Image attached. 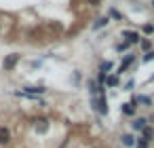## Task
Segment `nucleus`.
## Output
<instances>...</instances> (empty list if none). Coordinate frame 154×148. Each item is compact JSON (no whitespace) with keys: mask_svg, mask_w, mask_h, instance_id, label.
I'll return each instance as SVG.
<instances>
[{"mask_svg":"<svg viewBox=\"0 0 154 148\" xmlns=\"http://www.w3.org/2000/svg\"><path fill=\"white\" fill-rule=\"evenodd\" d=\"M91 104H93V108H95L99 114H108V97H106L103 91H101L99 95L91 97Z\"/></svg>","mask_w":154,"mask_h":148,"instance_id":"1","label":"nucleus"},{"mask_svg":"<svg viewBox=\"0 0 154 148\" xmlns=\"http://www.w3.org/2000/svg\"><path fill=\"white\" fill-rule=\"evenodd\" d=\"M19 59H21V55H19V53H11V55H7V57H5L2 68L9 72V70H13V68L17 66V61H19Z\"/></svg>","mask_w":154,"mask_h":148,"instance_id":"2","label":"nucleus"},{"mask_svg":"<svg viewBox=\"0 0 154 148\" xmlns=\"http://www.w3.org/2000/svg\"><path fill=\"white\" fill-rule=\"evenodd\" d=\"M133 61H135V53H129V55H127V57L120 61V66H118V72L122 74V72H125V70H127V68L133 64Z\"/></svg>","mask_w":154,"mask_h":148,"instance_id":"3","label":"nucleus"},{"mask_svg":"<svg viewBox=\"0 0 154 148\" xmlns=\"http://www.w3.org/2000/svg\"><path fill=\"white\" fill-rule=\"evenodd\" d=\"M122 36L127 38V43H129V45L139 43V34H137V32H129V30H125V32H122Z\"/></svg>","mask_w":154,"mask_h":148,"instance_id":"4","label":"nucleus"},{"mask_svg":"<svg viewBox=\"0 0 154 148\" xmlns=\"http://www.w3.org/2000/svg\"><path fill=\"white\" fill-rule=\"evenodd\" d=\"M11 142V133L7 127H0V144H9Z\"/></svg>","mask_w":154,"mask_h":148,"instance_id":"5","label":"nucleus"},{"mask_svg":"<svg viewBox=\"0 0 154 148\" xmlns=\"http://www.w3.org/2000/svg\"><path fill=\"white\" fill-rule=\"evenodd\" d=\"M146 123H148V121H146L143 116H139V118H135V121H133V129H137V131H141V129L146 127Z\"/></svg>","mask_w":154,"mask_h":148,"instance_id":"6","label":"nucleus"},{"mask_svg":"<svg viewBox=\"0 0 154 148\" xmlns=\"http://www.w3.org/2000/svg\"><path fill=\"white\" fill-rule=\"evenodd\" d=\"M108 21H110L108 17H97V19H95V24H93V28H95V30H99V28L108 26Z\"/></svg>","mask_w":154,"mask_h":148,"instance_id":"7","label":"nucleus"},{"mask_svg":"<svg viewBox=\"0 0 154 148\" xmlns=\"http://www.w3.org/2000/svg\"><path fill=\"white\" fill-rule=\"evenodd\" d=\"M135 104H143V106H150V104H152V99H150L148 95H137V97H135Z\"/></svg>","mask_w":154,"mask_h":148,"instance_id":"8","label":"nucleus"},{"mask_svg":"<svg viewBox=\"0 0 154 148\" xmlns=\"http://www.w3.org/2000/svg\"><path fill=\"white\" fill-rule=\"evenodd\" d=\"M120 140H122V144H125L127 148H131V146H135V142H133V137H131L129 133H125V135H122Z\"/></svg>","mask_w":154,"mask_h":148,"instance_id":"9","label":"nucleus"},{"mask_svg":"<svg viewBox=\"0 0 154 148\" xmlns=\"http://www.w3.org/2000/svg\"><path fill=\"white\" fill-rule=\"evenodd\" d=\"M120 110H122L125 114H129V116H131V114L135 112V106H131V104H122V106H120Z\"/></svg>","mask_w":154,"mask_h":148,"instance_id":"10","label":"nucleus"},{"mask_svg":"<svg viewBox=\"0 0 154 148\" xmlns=\"http://www.w3.org/2000/svg\"><path fill=\"white\" fill-rule=\"evenodd\" d=\"M141 131H143V137H141V140H143V142H150V137L154 135V131H152L150 127H143Z\"/></svg>","mask_w":154,"mask_h":148,"instance_id":"11","label":"nucleus"},{"mask_svg":"<svg viewBox=\"0 0 154 148\" xmlns=\"http://www.w3.org/2000/svg\"><path fill=\"white\" fill-rule=\"evenodd\" d=\"M99 70H101V74H108V72L112 70V61H103V64L99 66Z\"/></svg>","mask_w":154,"mask_h":148,"instance_id":"12","label":"nucleus"},{"mask_svg":"<svg viewBox=\"0 0 154 148\" xmlns=\"http://www.w3.org/2000/svg\"><path fill=\"white\" fill-rule=\"evenodd\" d=\"M103 83H106L108 87H116V85H118V78H116V76H106Z\"/></svg>","mask_w":154,"mask_h":148,"instance_id":"13","label":"nucleus"},{"mask_svg":"<svg viewBox=\"0 0 154 148\" xmlns=\"http://www.w3.org/2000/svg\"><path fill=\"white\" fill-rule=\"evenodd\" d=\"M36 129H38L40 133H45V131L49 129V123H47V121H38V125H36Z\"/></svg>","mask_w":154,"mask_h":148,"instance_id":"14","label":"nucleus"},{"mask_svg":"<svg viewBox=\"0 0 154 148\" xmlns=\"http://www.w3.org/2000/svg\"><path fill=\"white\" fill-rule=\"evenodd\" d=\"M129 49V43H120V45H116V51L118 53H122V51H127Z\"/></svg>","mask_w":154,"mask_h":148,"instance_id":"15","label":"nucleus"},{"mask_svg":"<svg viewBox=\"0 0 154 148\" xmlns=\"http://www.w3.org/2000/svg\"><path fill=\"white\" fill-rule=\"evenodd\" d=\"M154 59V51H148L146 55H143V61H152Z\"/></svg>","mask_w":154,"mask_h":148,"instance_id":"16","label":"nucleus"},{"mask_svg":"<svg viewBox=\"0 0 154 148\" xmlns=\"http://www.w3.org/2000/svg\"><path fill=\"white\" fill-rule=\"evenodd\" d=\"M141 49L143 51H150V40H141Z\"/></svg>","mask_w":154,"mask_h":148,"instance_id":"17","label":"nucleus"},{"mask_svg":"<svg viewBox=\"0 0 154 148\" xmlns=\"http://www.w3.org/2000/svg\"><path fill=\"white\" fill-rule=\"evenodd\" d=\"M135 148H148V142H143V140H139V142H137V146H135Z\"/></svg>","mask_w":154,"mask_h":148,"instance_id":"18","label":"nucleus"},{"mask_svg":"<svg viewBox=\"0 0 154 148\" xmlns=\"http://www.w3.org/2000/svg\"><path fill=\"white\" fill-rule=\"evenodd\" d=\"M143 32H146V34H152L154 28H152V26H143Z\"/></svg>","mask_w":154,"mask_h":148,"instance_id":"19","label":"nucleus"},{"mask_svg":"<svg viewBox=\"0 0 154 148\" xmlns=\"http://www.w3.org/2000/svg\"><path fill=\"white\" fill-rule=\"evenodd\" d=\"M87 2H89L91 7H99V2H101V0H87Z\"/></svg>","mask_w":154,"mask_h":148,"instance_id":"20","label":"nucleus"},{"mask_svg":"<svg viewBox=\"0 0 154 148\" xmlns=\"http://www.w3.org/2000/svg\"><path fill=\"white\" fill-rule=\"evenodd\" d=\"M131 89H133V80H129V83L125 85V91H131Z\"/></svg>","mask_w":154,"mask_h":148,"instance_id":"21","label":"nucleus"},{"mask_svg":"<svg viewBox=\"0 0 154 148\" xmlns=\"http://www.w3.org/2000/svg\"><path fill=\"white\" fill-rule=\"evenodd\" d=\"M152 5H154V0H152Z\"/></svg>","mask_w":154,"mask_h":148,"instance_id":"22","label":"nucleus"}]
</instances>
